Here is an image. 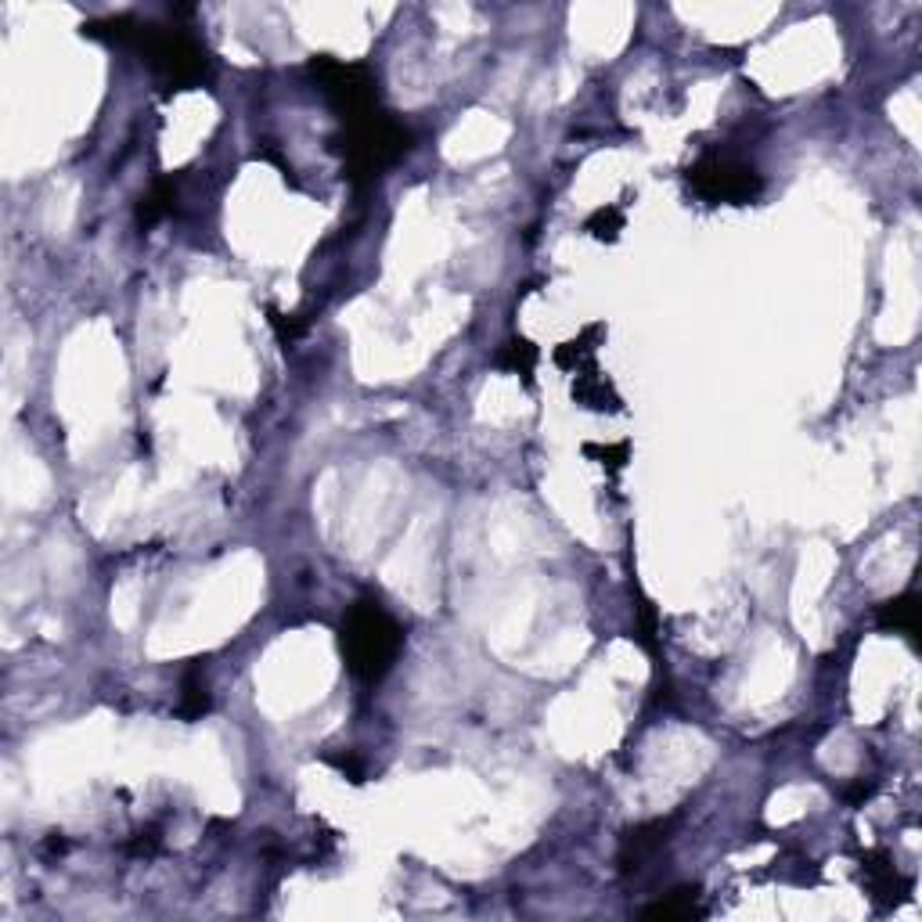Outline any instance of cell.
<instances>
[{
    "instance_id": "cell-1",
    "label": "cell",
    "mask_w": 922,
    "mask_h": 922,
    "mask_svg": "<svg viewBox=\"0 0 922 922\" xmlns=\"http://www.w3.org/2000/svg\"><path fill=\"white\" fill-rule=\"evenodd\" d=\"M343 660L357 681H382L389 674V667L397 663L400 645H404V631L386 609L375 602V598H361L346 609L343 620Z\"/></svg>"
},
{
    "instance_id": "cell-2",
    "label": "cell",
    "mask_w": 922,
    "mask_h": 922,
    "mask_svg": "<svg viewBox=\"0 0 922 922\" xmlns=\"http://www.w3.org/2000/svg\"><path fill=\"white\" fill-rule=\"evenodd\" d=\"M332 145L343 152L346 177L353 184H371L386 166H393L400 155H407L411 134L400 127L397 119L375 112L361 123H346V134L335 137Z\"/></svg>"
},
{
    "instance_id": "cell-3",
    "label": "cell",
    "mask_w": 922,
    "mask_h": 922,
    "mask_svg": "<svg viewBox=\"0 0 922 922\" xmlns=\"http://www.w3.org/2000/svg\"><path fill=\"white\" fill-rule=\"evenodd\" d=\"M134 47L148 58L155 73L170 83L173 91H184V87H199L209 80V55L206 47L195 37H188L184 29H159L152 22H141L137 26Z\"/></svg>"
},
{
    "instance_id": "cell-4",
    "label": "cell",
    "mask_w": 922,
    "mask_h": 922,
    "mask_svg": "<svg viewBox=\"0 0 922 922\" xmlns=\"http://www.w3.org/2000/svg\"><path fill=\"white\" fill-rule=\"evenodd\" d=\"M307 69L317 87L328 94V101L343 112L346 123H361V119L379 112V80H375V73H371L368 65L317 55L310 58Z\"/></svg>"
},
{
    "instance_id": "cell-5",
    "label": "cell",
    "mask_w": 922,
    "mask_h": 922,
    "mask_svg": "<svg viewBox=\"0 0 922 922\" xmlns=\"http://www.w3.org/2000/svg\"><path fill=\"white\" fill-rule=\"evenodd\" d=\"M688 188L696 191L703 202H728V206H742L753 202L764 191V181L753 166L739 163L732 155H703L699 163L688 166Z\"/></svg>"
},
{
    "instance_id": "cell-6",
    "label": "cell",
    "mask_w": 922,
    "mask_h": 922,
    "mask_svg": "<svg viewBox=\"0 0 922 922\" xmlns=\"http://www.w3.org/2000/svg\"><path fill=\"white\" fill-rule=\"evenodd\" d=\"M879 627L897 631V634H904V638H912L915 642V634H919V598L908 591V595L886 602V606L879 609Z\"/></svg>"
},
{
    "instance_id": "cell-7",
    "label": "cell",
    "mask_w": 922,
    "mask_h": 922,
    "mask_svg": "<svg viewBox=\"0 0 922 922\" xmlns=\"http://www.w3.org/2000/svg\"><path fill=\"white\" fill-rule=\"evenodd\" d=\"M537 346L526 343V339H508L505 346L498 350V357H494V364H498L501 371H508V375H523V382L534 379V368H537Z\"/></svg>"
},
{
    "instance_id": "cell-8",
    "label": "cell",
    "mask_w": 922,
    "mask_h": 922,
    "mask_svg": "<svg viewBox=\"0 0 922 922\" xmlns=\"http://www.w3.org/2000/svg\"><path fill=\"white\" fill-rule=\"evenodd\" d=\"M573 397H577L580 404L595 407V411H616V407H620V397H616L613 389H609L606 379H598V371H595V368H588L584 375H577Z\"/></svg>"
},
{
    "instance_id": "cell-9",
    "label": "cell",
    "mask_w": 922,
    "mask_h": 922,
    "mask_svg": "<svg viewBox=\"0 0 922 922\" xmlns=\"http://www.w3.org/2000/svg\"><path fill=\"white\" fill-rule=\"evenodd\" d=\"M865 876H868V886H872V894L883 897V901H901V894H908V879L897 876L894 865H886V861H879V865H872V858H865Z\"/></svg>"
},
{
    "instance_id": "cell-10",
    "label": "cell",
    "mask_w": 922,
    "mask_h": 922,
    "mask_svg": "<svg viewBox=\"0 0 922 922\" xmlns=\"http://www.w3.org/2000/svg\"><path fill=\"white\" fill-rule=\"evenodd\" d=\"M170 209H173V184L159 181L152 191H148L145 199H141V206H137V224H141V227L159 224V220H163Z\"/></svg>"
},
{
    "instance_id": "cell-11",
    "label": "cell",
    "mask_w": 922,
    "mask_h": 922,
    "mask_svg": "<svg viewBox=\"0 0 922 922\" xmlns=\"http://www.w3.org/2000/svg\"><path fill=\"white\" fill-rule=\"evenodd\" d=\"M206 710H209V688H206V681H202L199 674H188V678H184L181 703H177V714H181L184 721H199Z\"/></svg>"
},
{
    "instance_id": "cell-12",
    "label": "cell",
    "mask_w": 922,
    "mask_h": 922,
    "mask_svg": "<svg viewBox=\"0 0 922 922\" xmlns=\"http://www.w3.org/2000/svg\"><path fill=\"white\" fill-rule=\"evenodd\" d=\"M692 894H696V890H674L667 901L652 904L645 915H649V919H692V915H699L696 897Z\"/></svg>"
},
{
    "instance_id": "cell-13",
    "label": "cell",
    "mask_w": 922,
    "mask_h": 922,
    "mask_svg": "<svg viewBox=\"0 0 922 922\" xmlns=\"http://www.w3.org/2000/svg\"><path fill=\"white\" fill-rule=\"evenodd\" d=\"M584 231H588L591 238H598V242H616V235L624 231V213L616 206L595 209L588 217V224H584Z\"/></svg>"
},
{
    "instance_id": "cell-14",
    "label": "cell",
    "mask_w": 922,
    "mask_h": 922,
    "mask_svg": "<svg viewBox=\"0 0 922 922\" xmlns=\"http://www.w3.org/2000/svg\"><path fill=\"white\" fill-rule=\"evenodd\" d=\"M267 321H271V328H274V335H278L281 343H296L299 335H303V325H299L296 317L292 314H281V310H267Z\"/></svg>"
},
{
    "instance_id": "cell-15",
    "label": "cell",
    "mask_w": 922,
    "mask_h": 922,
    "mask_svg": "<svg viewBox=\"0 0 922 922\" xmlns=\"http://www.w3.org/2000/svg\"><path fill=\"white\" fill-rule=\"evenodd\" d=\"M584 451H588L591 458H602V465H609V472H620L627 461V443H613V447H595V443H588Z\"/></svg>"
},
{
    "instance_id": "cell-16",
    "label": "cell",
    "mask_w": 922,
    "mask_h": 922,
    "mask_svg": "<svg viewBox=\"0 0 922 922\" xmlns=\"http://www.w3.org/2000/svg\"><path fill=\"white\" fill-rule=\"evenodd\" d=\"M328 764H332V768H339V771H343V775L350 778V782H364V768H361V760H357V757H350V753H346V757H343V753H332V757H328Z\"/></svg>"
}]
</instances>
